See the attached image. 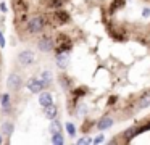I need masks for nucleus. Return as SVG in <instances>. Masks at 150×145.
Returning <instances> with one entry per match:
<instances>
[{"label": "nucleus", "mask_w": 150, "mask_h": 145, "mask_svg": "<svg viewBox=\"0 0 150 145\" xmlns=\"http://www.w3.org/2000/svg\"><path fill=\"white\" fill-rule=\"evenodd\" d=\"M37 48H39L40 52H44V53H47V52H52L53 48H55V42H53L52 37H49V35H44V37H40L39 40H37Z\"/></svg>", "instance_id": "2"}, {"label": "nucleus", "mask_w": 150, "mask_h": 145, "mask_svg": "<svg viewBox=\"0 0 150 145\" xmlns=\"http://www.w3.org/2000/svg\"><path fill=\"white\" fill-rule=\"evenodd\" d=\"M115 102H116V97L113 95V97H111V98H110V102H108V105H113Z\"/></svg>", "instance_id": "27"}, {"label": "nucleus", "mask_w": 150, "mask_h": 145, "mask_svg": "<svg viewBox=\"0 0 150 145\" xmlns=\"http://www.w3.org/2000/svg\"><path fill=\"white\" fill-rule=\"evenodd\" d=\"M26 87H28V89H29L33 93H40L45 86H44V82H42V79H40V77H31V79L28 81Z\"/></svg>", "instance_id": "6"}, {"label": "nucleus", "mask_w": 150, "mask_h": 145, "mask_svg": "<svg viewBox=\"0 0 150 145\" xmlns=\"http://www.w3.org/2000/svg\"><path fill=\"white\" fill-rule=\"evenodd\" d=\"M142 16H144V18H149V16H150V8H144L142 10Z\"/></svg>", "instance_id": "25"}, {"label": "nucleus", "mask_w": 150, "mask_h": 145, "mask_svg": "<svg viewBox=\"0 0 150 145\" xmlns=\"http://www.w3.org/2000/svg\"><path fill=\"white\" fill-rule=\"evenodd\" d=\"M53 103V97H52V93L50 92H40L39 93V105L40 106H49V105H52Z\"/></svg>", "instance_id": "9"}, {"label": "nucleus", "mask_w": 150, "mask_h": 145, "mask_svg": "<svg viewBox=\"0 0 150 145\" xmlns=\"http://www.w3.org/2000/svg\"><path fill=\"white\" fill-rule=\"evenodd\" d=\"M57 53H62V52H69L71 50V40H69L68 35L60 34L57 39Z\"/></svg>", "instance_id": "3"}, {"label": "nucleus", "mask_w": 150, "mask_h": 145, "mask_svg": "<svg viewBox=\"0 0 150 145\" xmlns=\"http://www.w3.org/2000/svg\"><path fill=\"white\" fill-rule=\"evenodd\" d=\"M113 124H115V119L111 118V116H102L95 126H97L98 131H107V129L113 127Z\"/></svg>", "instance_id": "7"}, {"label": "nucleus", "mask_w": 150, "mask_h": 145, "mask_svg": "<svg viewBox=\"0 0 150 145\" xmlns=\"http://www.w3.org/2000/svg\"><path fill=\"white\" fill-rule=\"evenodd\" d=\"M102 142H105V135L103 134H98L97 137L94 139V144H102Z\"/></svg>", "instance_id": "23"}, {"label": "nucleus", "mask_w": 150, "mask_h": 145, "mask_svg": "<svg viewBox=\"0 0 150 145\" xmlns=\"http://www.w3.org/2000/svg\"><path fill=\"white\" fill-rule=\"evenodd\" d=\"M44 26H45V19H44L42 16H34V18H31L29 23H28V31H29L31 34H37V32H40L44 29Z\"/></svg>", "instance_id": "1"}, {"label": "nucleus", "mask_w": 150, "mask_h": 145, "mask_svg": "<svg viewBox=\"0 0 150 145\" xmlns=\"http://www.w3.org/2000/svg\"><path fill=\"white\" fill-rule=\"evenodd\" d=\"M0 10H2V11H7V5H5V3H2V5H0Z\"/></svg>", "instance_id": "28"}, {"label": "nucleus", "mask_w": 150, "mask_h": 145, "mask_svg": "<svg viewBox=\"0 0 150 145\" xmlns=\"http://www.w3.org/2000/svg\"><path fill=\"white\" fill-rule=\"evenodd\" d=\"M0 47H5V39L2 35V31H0Z\"/></svg>", "instance_id": "26"}, {"label": "nucleus", "mask_w": 150, "mask_h": 145, "mask_svg": "<svg viewBox=\"0 0 150 145\" xmlns=\"http://www.w3.org/2000/svg\"><path fill=\"white\" fill-rule=\"evenodd\" d=\"M76 144L78 145H91V144H94V139L92 137H81V139H78Z\"/></svg>", "instance_id": "19"}, {"label": "nucleus", "mask_w": 150, "mask_h": 145, "mask_svg": "<svg viewBox=\"0 0 150 145\" xmlns=\"http://www.w3.org/2000/svg\"><path fill=\"white\" fill-rule=\"evenodd\" d=\"M0 144H2V137H0Z\"/></svg>", "instance_id": "29"}, {"label": "nucleus", "mask_w": 150, "mask_h": 145, "mask_svg": "<svg viewBox=\"0 0 150 145\" xmlns=\"http://www.w3.org/2000/svg\"><path fill=\"white\" fill-rule=\"evenodd\" d=\"M55 61H57V66H58V68H62V69H66V68H68V64H69V53H68V52L57 53Z\"/></svg>", "instance_id": "8"}, {"label": "nucleus", "mask_w": 150, "mask_h": 145, "mask_svg": "<svg viewBox=\"0 0 150 145\" xmlns=\"http://www.w3.org/2000/svg\"><path fill=\"white\" fill-rule=\"evenodd\" d=\"M2 108H4V111H8V110H10V95H8V93H4V95H2Z\"/></svg>", "instance_id": "17"}, {"label": "nucleus", "mask_w": 150, "mask_h": 145, "mask_svg": "<svg viewBox=\"0 0 150 145\" xmlns=\"http://www.w3.org/2000/svg\"><path fill=\"white\" fill-rule=\"evenodd\" d=\"M50 132H62V122L57 121V119H52V122H50Z\"/></svg>", "instance_id": "16"}, {"label": "nucleus", "mask_w": 150, "mask_h": 145, "mask_svg": "<svg viewBox=\"0 0 150 145\" xmlns=\"http://www.w3.org/2000/svg\"><path fill=\"white\" fill-rule=\"evenodd\" d=\"M44 115H45V118H49L50 121H52V119H55L57 115H58V108H57L53 103L49 106H44Z\"/></svg>", "instance_id": "10"}, {"label": "nucleus", "mask_w": 150, "mask_h": 145, "mask_svg": "<svg viewBox=\"0 0 150 145\" xmlns=\"http://www.w3.org/2000/svg\"><path fill=\"white\" fill-rule=\"evenodd\" d=\"M60 82H62V86H63V89H65V90H68L69 87H71V86H69V79H66L65 74H63V76H60Z\"/></svg>", "instance_id": "21"}, {"label": "nucleus", "mask_w": 150, "mask_h": 145, "mask_svg": "<svg viewBox=\"0 0 150 145\" xmlns=\"http://www.w3.org/2000/svg\"><path fill=\"white\" fill-rule=\"evenodd\" d=\"M147 106H150V92H145L139 98V102H137V108L139 110H144V108H147Z\"/></svg>", "instance_id": "11"}, {"label": "nucleus", "mask_w": 150, "mask_h": 145, "mask_svg": "<svg viewBox=\"0 0 150 145\" xmlns=\"http://www.w3.org/2000/svg\"><path fill=\"white\" fill-rule=\"evenodd\" d=\"M18 61H20V64H23V66H29V64H33L34 61H36V55H34L33 50H23L18 55Z\"/></svg>", "instance_id": "5"}, {"label": "nucleus", "mask_w": 150, "mask_h": 145, "mask_svg": "<svg viewBox=\"0 0 150 145\" xmlns=\"http://www.w3.org/2000/svg\"><path fill=\"white\" fill-rule=\"evenodd\" d=\"M13 129H15L13 122H11V121H5L4 124H2V135H7V137H10V135L13 134Z\"/></svg>", "instance_id": "12"}, {"label": "nucleus", "mask_w": 150, "mask_h": 145, "mask_svg": "<svg viewBox=\"0 0 150 145\" xmlns=\"http://www.w3.org/2000/svg\"><path fill=\"white\" fill-rule=\"evenodd\" d=\"M50 140H52L53 145H63V144H65V137H63L62 132H53Z\"/></svg>", "instance_id": "14"}, {"label": "nucleus", "mask_w": 150, "mask_h": 145, "mask_svg": "<svg viewBox=\"0 0 150 145\" xmlns=\"http://www.w3.org/2000/svg\"><path fill=\"white\" fill-rule=\"evenodd\" d=\"M78 110H79V111H78L79 116H81V115H86V111H87V106H86V105H79Z\"/></svg>", "instance_id": "24"}, {"label": "nucleus", "mask_w": 150, "mask_h": 145, "mask_svg": "<svg viewBox=\"0 0 150 145\" xmlns=\"http://www.w3.org/2000/svg\"><path fill=\"white\" fill-rule=\"evenodd\" d=\"M40 79H42V82H44V86L45 87H49L50 84H52V81H53V76H52V73L50 71H42V74H40Z\"/></svg>", "instance_id": "13"}, {"label": "nucleus", "mask_w": 150, "mask_h": 145, "mask_svg": "<svg viewBox=\"0 0 150 145\" xmlns=\"http://www.w3.org/2000/svg\"><path fill=\"white\" fill-rule=\"evenodd\" d=\"M124 5V0H115L113 3H111V10H116V8H123Z\"/></svg>", "instance_id": "22"}, {"label": "nucleus", "mask_w": 150, "mask_h": 145, "mask_svg": "<svg viewBox=\"0 0 150 145\" xmlns=\"http://www.w3.org/2000/svg\"><path fill=\"white\" fill-rule=\"evenodd\" d=\"M66 132H68L71 137H74L76 135V126L73 124V122H66Z\"/></svg>", "instance_id": "20"}, {"label": "nucleus", "mask_w": 150, "mask_h": 145, "mask_svg": "<svg viewBox=\"0 0 150 145\" xmlns=\"http://www.w3.org/2000/svg\"><path fill=\"white\" fill-rule=\"evenodd\" d=\"M21 86H23V79L18 73H11L7 79V87L10 90H20Z\"/></svg>", "instance_id": "4"}, {"label": "nucleus", "mask_w": 150, "mask_h": 145, "mask_svg": "<svg viewBox=\"0 0 150 145\" xmlns=\"http://www.w3.org/2000/svg\"><path fill=\"white\" fill-rule=\"evenodd\" d=\"M84 93H87V87H82V89L78 87V89L73 90V97H74V98H79V97H82Z\"/></svg>", "instance_id": "18"}, {"label": "nucleus", "mask_w": 150, "mask_h": 145, "mask_svg": "<svg viewBox=\"0 0 150 145\" xmlns=\"http://www.w3.org/2000/svg\"><path fill=\"white\" fill-rule=\"evenodd\" d=\"M55 16L58 18V21H60V23H68V21H69V15H68L66 11H63V10L57 11V13H55Z\"/></svg>", "instance_id": "15"}]
</instances>
